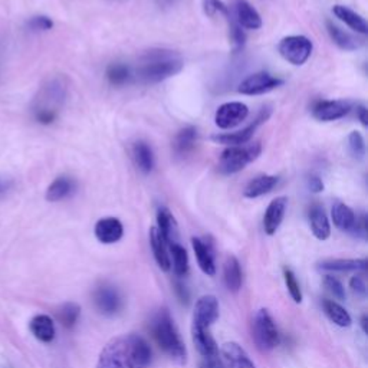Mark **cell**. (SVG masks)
<instances>
[{"label":"cell","instance_id":"6da1fadb","mask_svg":"<svg viewBox=\"0 0 368 368\" xmlns=\"http://www.w3.org/2000/svg\"><path fill=\"white\" fill-rule=\"evenodd\" d=\"M151 348L140 335L122 334L103 348L97 368H148Z\"/></svg>","mask_w":368,"mask_h":368},{"label":"cell","instance_id":"7a4b0ae2","mask_svg":"<svg viewBox=\"0 0 368 368\" xmlns=\"http://www.w3.org/2000/svg\"><path fill=\"white\" fill-rule=\"evenodd\" d=\"M183 65L178 53L167 49H152L140 58L138 68L133 71V77L145 85L159 84L177 75Z\"/></svg>","mask_w":368,"mask_h":368},{"label":"cell","instance_id":"3957f363","mask_svg":"<svg viewBox=\"0 0 368 368\" xmlns=\"http://www.w3.org/2000/svg\"><path fill=\"white\" fill-rule=\"evenodd\" d=\"M68 97V81L63 75H55L45 81L32 103L34 118L42 126H49L58 118Z\"/></svg>","mask_w":368,"mask_h":368},{"label":"cell","instance_id":"277c9868","mask_svg":"<svg viewBox=\"0 0 368 368\" xmlns=\"http://www.w3.org/2000/svg\"><path fill=\"white\" fill-rule=\"evenodd\" d=\"M151 332L164 354L174 362L183 365L188 362V350L177 327L167 310H160L151 322Z\"/></svg>","mask_w":368,"mask_h":368},{"label":"cell","instance_id":"5b68a950","mask_svg":"<svg viewBox=\"0 0 368 368\" xmlns=\"http://www.w3.org/2000/svg\"><path fill=\"white\" fill-rule=\"evenodd\" d=\"M262 152L261 143L228 147L221 156L219 171L222 174H236L255 162Z\"/></svg>","mask_w":368,"mask_h":368},{"label":"cell","instance_id":"8992f818","mask_svg":"<svg viewBox=\"0 0 368 368\" xmlns=\"http://www.w3.org/2000/svg\"><path fill=\"white\" fill-rule=\"evenodd\" d=\"M313 51H314L313 41L302 35L287 37L278 45L280 55L287 60V63L295 67L303 65L306 60L311 58Z\"/></svg>","mask_w":368,"mask_h":368},{"label":"cell","instance_id":"52a82bcc","mask_svg":"<svg viewBox=\"0 0 368 368\" xmlns=\"http://www.w3.org/2000/svg\"><path fill=\"white\" fill-rule=\"evenodd\" d=\"M254 339L259 350L270 351L280 344V332L266 308L256 313L254 321Z\"/></svg>","mask_w":368,"mask_h":368},{"label":"cell","instance_id":"ba28073f","mask_svg":"<svg viewBox=\"0 0 368 368\" xmlns=\"http://www.w3.org/2000/svg\"><path fill=\"white\" fill-rule=\"evenodd\" d=\"M284 84L281 78H276L269 72H256L243 79L237 88L242 96H262L280 88Z\"/></svg>","mask_w":368,"mask_h":368},{"label":"cell","instance_id":"9c48e42d","mask_svg":"<svg viewBox=\"0 0 368 368\" xmlns=\"http://www.w3.org/2000/svg\"><path fill=\"white\" fill-rule=\"evenodd\" d=\"M272 114L270 108H263L259 115L255 118V121L252 124H249L248 127H244L243 130H239L236 133H229V134H216L213 136L211 140L218 144H223L226 147H233V145H243V144H248L251 141V138L254 137L255 131L258 130L259 126H262L263 122H266L269 119Z\"/></svg>","mask_w":368,"mask_h":368},{"label":"cell","instance_id":"30bf717a","mask_svg":"<svg viewBox=\"0 0 368 368\" xmlns=\"http://www.w3.org/2000/svg\"><path fill=\"white\" fill-rule=\"evenodd\" d=\"M249 115V108L247 104L243 103H226L221 105L214 114V122L216 126L222 130H230L237 127L239 124L248 118Z\"/></svg>","mask_w":368,"mask_h":368},{"label":"cell","instance_id":"8fae6325","mask_svg":"<svg viewBox=\"0 0 368 368\" xmlns=\"http://www.w3.org/2000/svg\"><path fill=\"white\" fill-rule=\"evenodd\" d=\"M219 318V302L216 296L204 295L197 299L195 313H193V324L196 328L209 329Z\"/></svg>","mask_w":368,"mask_h":368},{"label":"cell","instance_id":"7c38bea8","mask_svg":"<svg viewBox=\"0 0 368 368\" xmlns=\"http://www.w3.org/2000/svg\"><path fill=\"white\" fill-rule=\"evenodd\" d=\"M232 18L242 29L258 30L262 27V18L259 12L248 2V0H233Z\"/></svg>","mask_w":368,"mask_h":368},{"label":"cell","instance_id":"4fadbf2b","mask_svg":"<svg viewBox=\"0 0 368 368\" xmlns=\"http://www.w3.org/2000/svg\"><path fill=\"white\" fill-rule=\"evenodd\" d=\"M351 111V103L344 100L335 101H320L313 108V115L315 119L322 122L336 121L346 117Z\"/></svg>","mask_w":368,"mask_h":368},{"label":"cell","instance_id":"5bb4252c","mask_svg":"<svg viewBox=\"0 0 368 368\" xmlns=\"http://www.w3.org/2000/svg\"><path fill=\"white\" fill-rule=\"evenodd\" d=\"M94 302L97 310L107 317L115 315L121 310V305H122L119 292L110 285H103L97 288L94 294Z\"/></svg>","mask_w":368,"mask_h":368},{"label":"cell","instance_id":"9a60e30c","mask_svg":"<svg viewBox=\"0 0 368 368\" xmlns=\"http://www.w3.org/2000/svg\"><path fill=\"white\" fill-rule=\"evenodd\" d=\"M287 207H288V199L285 196L276 197L269 203L263 216V229L266 235L272 236L280 229L285 218Z\"/></svg>","mask_w":368,"mask_h":368},{"label":"cell","instance_id":"2e32d148","mask_svg":"<svg viewBox=\"0 0 368 368\" xmlns=\"http://www.w3.org/2000/svg\"><path fill=\"white\" fill-rule=\"evenodd\" d=\"M94 233L101 243L112 244L121 240L122 235H124V226L117 218H104L97 222Z\"/></svg>","mask_w":368,"mask_h":368},{"label":"cell","instance_id":"e0dca14e","mask_svg":"<svg viewBox=\"0 0 368 368\" xmlns=\"http://www.w3.org/2000/svg\"><path fill=\"white\" fill-rule=\"evenodd\" d=\"M222 357L226 368H256L248 353L237 343H226L222 347Z\"/></svg>","mask_w":368,"mask_h":368},{"label":"cell","instance_id":"ac0fdd59","mask_svg":"<svg viewBox=\"0 0 368 368\" xmlns=\"http://www.w3.org/2000/svg\"><path fill=\"white\" fill-rule=\"evenodd\" d=\"M197 143V129L193 126L184 127L180 130L173 141V151L176 157L186 159L195 150Z\"/></svg>","mask_w":368,"mask_h":368},{"label":"cell","instance_id":"d6986e66","mask_svg":"<svg viewBox=\"0 0 368 368\" xmlns=\"http://www.w3.org/2000/svg\"><path fill=\"white\" fill-rule=\"evenodd\" d=\"M75 189H77V183L72 177L59 176L49 184L45 197L48 202H52V203L60 202V200L70 197L75 192Z\"/></svg>","mask_w":368,"mask_h":368},{"label":"cell","instance_id":"ffe728a7","mask_svg":"<svg viewBox=\"0 0 368 368\" xmlns=\"http://www.w3.org/2000/svg\"><path fill=\"white\" fill-rule=\"evenodd\" d=\"M157 230L160 232L163 240L166 242V244H173V243H178V229H177V223L176 219L173 218V214L170 213V210L167 207H159L157 210Z\"/></svg>","mask_w":368,"mask_h":368},{"label":"cell","instance_id":"44dd1931","mask_svg":"<svg viewBox=\"0 0 368 368\" xmlns=\"http://www.w3.org/2000/svg\"><path fill=\"white\" fill-rule=\"evenodd\" d=\"M278 183H280V177L276 176H269V174L258 176L248 183V186L244 188L243 196L248 199H256L265 196L278 186Z\"/></svg>","mask_w":368,"mask_h":368},{"label":"cell","instance_id":"7402d4cb","mask_svg":"<svg viewBox=\"0 0 368 368\" xmlns=\"http://www.w3.org/2000/svg\"><path fill=\"white\" fill-rule=\"evenodd\" d=\"M30 332L35 335V339L41 343H52L55 340V322L49 315L41 314L30 320L29 324Z\"/></svg>","mask_w":368,"mask_h":368},{"label":"cell","instance_id":"603a6c76","mask_svg":"<svg viewBox=\"0 0 368 368\" xmlns=\"http://www.w3.org/2000/svg\"><path fill=\"white\" fill-rule=\"evenodd\" d=\"M327 29H328V34H329L332 42L343 51L351 52V51H357L362 46V41L357 39L355 37L346 32L344 29H341L340 26H336L335 23H332L329 20L327 22Z\"/></svg>","mask_w":368,"mask_h":368},{"label":"cell","instance_id":"cb8c5ba5","mask_svg":"<svg viewBox=\"0 0 368 368\" xmlns=\"http://www.w3.org/2000/svg\"><path fill=\"white\" fill-rule=\"evenodd\" d=\"M192 244H193V251H195V255H196V259H197L200 269L207 276L216 275V265H214L213 252H211L209 244L199 237H193Z\"/></svg>","mask_w":368,"mask_h":368},{"label":"cell","instance_id":"d4e9b609","mask_svg":"<svg viewBox=\"0 0 368 368\" xmlns=\"http://www.w3.org/2000/svg\"><path fill=\"white\" fill-rule=\"evenodd\" d=\"M133 159L137 169L144 174H150L155 169V152L145 141H137L133 145Z\"/></svg>","mask_w":368,"mask_h":368},{"label":"cell","instance_id":"484cf974","mask_svg":"<svg viewBox=\"0 0 368 368\" xmlns=\"http://www.w3.org/2000/svg\"><path fill=\"white\" fill-rule=\"evenodd\" d=\"M332 13L336 18H339L343 23H346L353 30H355L357 34L367 35L368 25L365 22V19L361 15H358L357 12H354L353 9H350L347 6H343V5H336V6L332 8Z\"/></svg>","mask_w":368,"mask_h":368},{"label":"cell","instance_id":"4316f807","mask_svg":"<svg viewBox=\"0 0 368 368\" xmlns=\"http://www.w3.org/2000/svg\"><path fill=\"white\" fill-rule=\"evenodd\" d=\"M150 244H151L152 254H155L156 262L160 266V269L164 270V272L170 270L171 262H170V256H169V252H167V244L163 240L157 228L150 229Z\"/></svg>","mask_w":368,"mask_h":368},{"label":"cell","instance_id":"83f0119b","mask_svg":"<svg viewBox=\"0 0 368 368\" xmlns=\"http://www.w3.org/2000/svg\"><path fill=\"white\" fill-rule=\"evenodd\" d=\"M310 225L314 236L320 240H327L331 235V225L324 209L320 204H314L310 209Z\"/></svg>","mask_w":368,"mask_h":368},{"label":"cell","instance_id":"f1b7e54d","mask_svg":"<svg viewBox=\"0 0 368 368\" xmlns=\"http://www.w3.org/2000/svg\"><path fill=\"white\" fill-rule=\"evenodd\" d=\"M331 216H332V222L335 228H339L340 230H344V232H351L355 223V219H357L354 210L341 202H336L332 206Z\"/></svg>","mask_w":368,"mask_h":368},{"label":"cell","instance_id":"f546056e","mask_svg":"<svg viewBox=\"0 0 368 368\" xmlns=\"http://www.w3.org/2000/svg\"><path fill=\"white\" fill-rule=\"evenodd\" d=\"M367 259H329L318 265L321 270L328 272H348V270H365Z\"/></svg>","mask_w":368,"mask_h":368},{"label":"cell","instance_id":"4dcf8cb0","mask_svg":"<svg viewBox=\"0 0 368 368\" xmlns=\"http://www.w3.org/2000/svg\"><path fill=\"white\" fill-rule=\"evenodd\" d=\"M322 306H324V311L327 314V317L339 327H350L353 320L351 315L346 311L344 306H341L339 302H335L332 299H324L322 301Z\"/></svg>","mask_w":368,"mask_h":368},{"label":"cell","instance_id":"1f68e13d","mask_svg":"<svg viewBox=\"0 0 368 368\" xmlns=\"http://www.w3.org/2000/svg\"><path fill=\"white\" fill-rule=\"evenodd\" d=\"M225 284L230 292H237L242 287V269L235 256H229L225 262Z\"/></svg>","mask_w":368,"mask_h":368},{"label":"cell","instance_id":"d6a6232c","mask_svg":"<svg viewBox=\"0 0 368 368\" xmlns=\"http://www.w3.org/2000/svg\"><path fill=\"white\" fill-rule=\"evenodd\" d=\"M107 78L111 85L122 86L131 81L133 70L122 63H114L107 68Z\"/></svg>","mask_w":368,"mask_h":368},{"label":"cell","instance_id":"836d02e7","mask_svg":"<svg viewBox=\"0 0 368 368\" xmlns=\"http://www.w3.org/2000/svg\"><path fill=\"white\" fill-rule=\"evenodd\" d=\"M170 252L173 256V269L177 276H186L189 272V255L180 243L170 244Z\"/></svg>","mask_w":368,"mask_h":368},{"label":"cell","instance_id":"e575fe53","mask_svg":"<svg viewBox=\"0 0 368 368\" xmlns=\"http://www.w3.org/2000/svg\"><path fill=\"white\" fill-rule=\"evenodd\" d=\"M79 315H81V306L75 302L64 303L56 313L58 321L65 328H74L79 320Z\"/></svg>","mask_w":368,"mask_h":368},{"label":"cell","instance_id":"d590c367","mask_svg":"<svg viewBox=\"0 0 368 368\" xmlns=\"http://www.w3.org/2000/svg\"><path fill=\"white\" fill-rule=\"evenodd\" d=\"M226 20L229 26V39H230L232 48L235 52H237L244 46V42H247V35H244L243 29L235 22V19L232 18V13Z\"/></svg>","mask_w":368,"mask_h":368},{"label":"cell","instance_id":"8d00e7d4","mask_svg":"<svg viewBox=\"0 0 368 368\" xmlns=\"http://www.w3.org/2000/svg\"><path fill=\"white\" fill-rule=\"evenodd\" d=\"M202 4H203V11L209 18L221 15L225 19H228L230 16L228 6L222 2V0H202Z\"/></svg>","mask_w":368,"mask_h":368},{"label":"cell","instance_id":"74e56055","mask_svg":"<svg viewBox=\"0 0 368 368\" xmlns=\"http://www.w3.org/2000/svg\"><path fill=\"white\" fill-rule=\"evenodd\" d=\"M348 148L354 159L362 160L365 156V141L361 133L351 131L348 136Z\"/></svg>","mask_w":368,"mask_h":368},{"label":"cell","instance_id":"f35d334b","mask_svg":"<svg viewBox=\"0 0 368 368\" xmlns=\"http://www.w3.org/2000/svg\"><path fill=\"white\" fill-rule=\"evenodd\" d=\"M284 278H285V284H287V288L289 291V295L292 296V299L296 302V303H301L302 302V291H301V287L295 278V273L285 268L284 269Z\"/></svg>","mask_w":368,"mask_h":368},{"label":"cell","instance_id":"ab89813d","mask_svg":"<svg viewBox=\"0 0 368 368\" xmlns=\"http://www.w3.org/2000/svg\"><path fill=\"white\" fill-rule=\"evenodd\" d=\"M324 287L327 288V291L335 298V299H340V301H344L346 299V288L344 285L334 278L332 275H327L324 278Z\"/></svg>","mask_w":368,"mask_h":368},{"label":"cell","instance_id":"60d3db41","mask_svg":"<svg viewBox=\"0 0 368 368\" xmlns=\"http://www.w3.org/2000/svg\"><path fill=\"white\" fill-rule=\"evenodd\" d=\"M26 26H27L30 32H45V30H51L53 27V22L48 16L38 15V16L30 18L27 20Z\"/></svg>","mask_w":368,"mask_h":368},{"label":"cell","instance_id":"b9f144b4","mask_svg":"<svg viewBox=\"0 0 368 368\" xmlns=\"http://www.w3.org/2000/svg\"><path fill=\"white\" fill-rule=\"evenodd\" d=\"M350 288L351 291L360 296V298H365L367 296V285H365V281L362 276H353L351 281H350Z\"/></svg>","mask_w":368,"mask_h":368},{"label":"cell","instance_id":"7bdbcfd3","mask_svg":"<svg viewBox=\"0 0 368 368\" xmlns=\"http://www.w3.org/2000/svg\"><path fill=\"white\" fill-rule=\"evenodd\" d=\"M308 188L313 193H321L324 192V183L318 176H311L308 178Z\"/></svg>","mask_w":368,"mask_h":368},{"label":"cell","instance_id":"ee69618b","mask_svg":"<svg viewBox=\"0 0 368 368\" xmlns=\"http://www.w3.org/2000/svg\"><path fill=\"white\" fill-rule=\"evenodd\" d=\"M357 117L360 118V121H361V124H362L364 127H367V126H368V117H367V108H365L364 105H358V107H357Z\"/></svg>","mask_w":368,"mask_h":368},{"label":"cell","instance_id":"f6af8a7d","mask_svg":"<svg viewBox=\"0 0 368 368\" xmlns=\"http://www.w3.org/2000/svg\"><path fill=\"white\" fill-rule=\"evenodd\" d=\"M156 4L160 8H171L176 4V0H156Z\"/></svg>","mask_w":368,"mask_h":368},{"label":"cell","instance_id":"bcb514c9","mask_svg":"<svg viewBox=\"0 0 368 368\" xmlns=\"http://www.w3.org/2000/svg\"><path fill=\"white\" fill-rule=\"evenodd\" d=\"M9 189V183L5 180H0V195H4Z\"/></svg>","mask_w":368,"mask_h":368},{"label":"cell","instance_id":"7dc6e473","mask_svg":"<svg viewBox=\"0 0 368 368\" xmlns=\"http://www.w3.org/2000/svg\"><path fill=\"white\" fill-rule=\"evenodd\" d=\"M361 327H362V331L367 332V315H362V318H361Z\"/></svg>","mask_w":368,"mask_h":368},{"label":"cell","instance_id":"c3c4849f","mask_svg":"<svg viewBox=\"0 0 368 368\" xmlns=\"http://www.w3.org/2000/svg\"><path fill=\"white\" fill-rule=\"evenodd\" d=\"M202 368H206V367H204V365H202Z\"/></svg>","mask_w":368,"mask_h":368}]
</instances>
